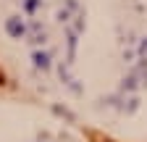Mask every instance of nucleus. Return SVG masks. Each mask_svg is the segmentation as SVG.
<instances>
[{"label": "nucleus", "mask_w": 147, "mask_h": 142, "mask_svg": "<svg viewBox=\"0 0 147 142\" xmlns=\"http://www.w3.org/2000/svg\"><path fill=\"white\" fill-rule=\"evenodd\" d=\"M87 137H89L92 142H113L110 137H102V134H97V132H87Z\"/></svg>", "instance_id": "1"}, {"label": "nucleus", "mask_w": 147, "mask_h": 142, "mask_svg": "<svg viewBox=\"0 0 147 142\" xmlns=\"http://www.w3.org/2000/svg\"><path fill=\"white\" fill-rule=\"evenodd\" d=\"M0 84H5V76H3V71H0Z\"/></svg>", "instance_id": "2"}]
</instances>
